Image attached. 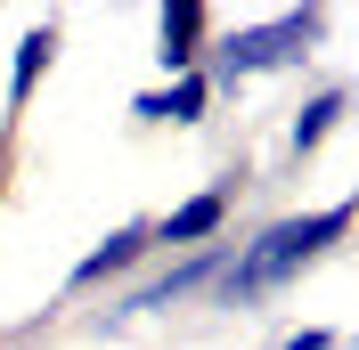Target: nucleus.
I'll list each match as a JSON object with an SVG mask.
<instances>
[{
    "instance_id": "nucleus-1",
    "label": "nucleus",
    "mask_w": 359,
    "mask_h": 350,
    "mask_svg": "<svg viewBox=\"0 0 359 350\" xmlns=\"http://www.w3.org/2000/svg\"><path fill=\"white\" fill-rule=\"evenodd\" d=\"M351 220H359V196L318 204V212H286V220H269V228H253V237L229 253V269L212 277L204 302L212 309H262V302H278L302 269H318L343 237H351Z\"/></svg>"
},
{
    "instance_id": "nucleus-2",
    "label": "nucleus",
    "mask_w": 359,
    "mask_h": 350,
    "mask_svg": "<svg viewBox=\"0 0 359 350\" xmlns=\"http://www.w3.org/2000/svg\"><path fill=\"white\" fill-rule=\"evenodd\" d=\"M318 41H327V8H278V17H262V24L212 33L204 82H212V98H221V90H245V82H262V74H286V66H302V57H318Z\"/></svg>"
},
{
    "instance_id": "nucleus-3",
    "label": "nucleus",
    "mask_w": 359,
    "mask_h": 350,
    "mask_svg": "<svg viewBox=\"0 0 359 350\" xmlns=\"http://www.w3.org/2000/svg\"><path fill=\"white\" fill-rule=\"evenodd\" d=\"M229 253H237V244H196V253H172L163 269H147L139 285H123V293L98 309V326H131V318H147V309L204 302V293H212V277L229 269Z\"/></svg>"
},
{
    "instance_id": "nucleus-4",
    "label": "nucleus",
    "mask_w": 359,
    "mask_h": 350,
    "mask_svg": "<svg viewBox=\"0 0 359 350\" xmlns=\"http://www.w3.org/2000/svg\"><path fill=\"white\" fill-rule=\"evenodd\" d=\"M147 261H156V220H123V228H107V237L66 269V293L82 302V293H98V285H123L131 269H147Z\"/></svg>"
},
{
    "instance_id": "nucleus-5",
    "label": "nucleus",
    "mask_w": 359,
    "mask_h": 350,
    "mask_svg": "<svg viewBox=\"0 0 359 350\" xmlns=\"http://www.w3.org/2000/svg\"><path fill=\"white\" fill-rule=\"evenodd\" d=\"M204 49H212V8L204 0H163L156 8V66H163V82L204 74Z\"/></svg>"
},
{
    "instance_id": "nucleus-6",
    "label": "nucleus",
    "mask_w": 359,
    "mask_h": 350,
    "mask_svg": "<svg viewBox=\"0 0 359 350\" xmlns=\"http://www.w3.org/2000/svg\"><path fill=\"white\" fill-rule=\"evenodd\" d=\"M229 212H237V188H204V196L172 204V212L156 220V253H196V244H221Z\"/></svg>"
},
{
    "instance_id": "nucleus-7",
    "label": "nucleus",
    "mask_w": 359,
    "mask_h": 350,
    "mask_svg": "<svg viewBox=\"0 0 359 350\" xmlns=\"http://www.w3.org/2000/svg\"><path fill=\"white\" fill-rule=\"evenodd\" d=\"M131 114H139V122H180V131H188V122L212 114V82H204V74L156 82V90H139V98H131Z\"/></svg>"
},
{
    "instance_id": "nucleus-8",
    "label": "nucleus",
    "mask_w": 359,
    "mask_h": 350,
    "mask_svg": "<svg viewBox=\"0 0 359 350\" xmlns=\"http://www.w3.org/2000/svg\"><path fill=\"white\" fill-rule=\"evenodd\" d=\"M343 114H351V90H311V98L294 106V122H286V147L294 155H318L327 139L343 131Z\"/></svg>"
},
{
    "instance_id": "nucleus-9",
    "label": "nucleus",
    "mask_w": 359,
    "mask_h": 350,
    "mask_svg": "<svg viewBox=\"0 0 359 350\" xmlns=\"http://www.w3.org/2000/svg\"><path fill=\"white\" fill-rule=\"evenodd\" d=\"M49 66H57V24H33V33L17 41V57H8V122L33 106V82H41Z\"/></svg>"
},
{
    "instance_id": "nucleus-10",
    "label": "nucleus",
    "mask_w": 359,
    "mask_h": 350,
    "mask_svg": "<svg viewBox=\"0 0 359 350\" xmlns=\"http://www.w3.org/2000/svg\"><path fill=\"white\" fill-rule=\"evenodd\" d=\"M278 350H335V334H327V326H294Z\"/></svg>"
}]
</instances>
